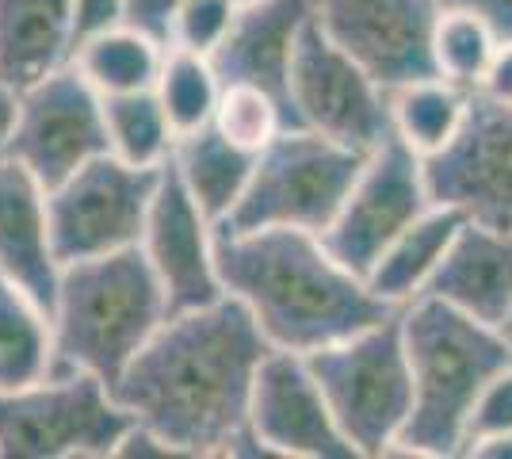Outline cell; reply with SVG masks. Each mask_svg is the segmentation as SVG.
I'll use <instances>...</instances> for the list:
<instances>
[{"label":"cell","mask_w":512,"mask_h":459,"mask_svg":"<svg viewBox=\"0 0 512 459\" xmlns=\"http://www.w3.org/2000/svg\"><path fill=\"white\" fill-rule=\"evenodd\" d=\"M268 352L249 306L222 295L169 314L111 383V398L184 459L230 456L249 429L253 379Z\"/></svg>","instance_id":"6da1fadb"},{"label":"cell","mask_w":512,"mask_h":459,"mask_svg":"<svg viewBox=\"0 0 512 459\" xmlns=\"http://www.w3.org/2000/svg\"><path fill=\"white\" fill-rule=\"evenodd\" d=\"M214 264L226 295L249 306L268 345L283 352L310 356L402 310L344 268L318 234L295 226L214 230Z\"/></svg>","instance_id":"7a4b0ae2"},{"label":"cell","mask_w":512,"mask_h":459,"mask_svg":"<svg viewBox=\"0 0 512 459\" xmlns=\"http://www.w3.org/2000/svg\"><path fill=\"white\" fill-rule=\"evenodd\" d=\"M402 337L413 372V410L390 456H463L470 410L482 387L512 364V345L497 326L432 295L402 306Z\"/></svg>","instance_id":"3957f363"},{"label":"cell","mask_w":512,"mask_h":459,"mask_svg":"<svg viewBox=\"0 0 512 459\" xmlns=\"http://www.w3.org/2000/svg\"><path fill=\"white\" fill-rule=\"evenodd\" d=\"M165 318V287L142 245L62 264L50 310V375L85 372L107 383L111 391V383L123 375V368L142 352Z\"/></svg>","instance_id":"277c9868"},{"label":"cell","mask_w":512,"mask_h":459,"mask_svg":"<svg viewBox=\"0 0 512 459\" xmlns=\"http://www.w3.org/2000/svg\"><path fill=\"white\" fill-rule=\"evenodd\" d=\"M306 364L352 452L367 459L390 456L413 410L402 310L337 345L310 352Z\"/></svg>","instance_id":"5b68a950"},{"label":"cell","mask_w":512,"mask_h":459,"mask_svg":"<svg viewBox=\"0 0 512 459\" xmlns=\"http://www.w3.org/2000/svg\"><path fill=\"white\" fill-rule=\"evenodd\" d=\"M367 153L341 146L310 127L283 131L256 153L253 176L237 207L214 230L253 234L268 226H295L310 234H325L337 219L348 188L356 184Z\"/></svg>","instance_id":"8992f818"},{"label":"cell","mask_w":512,"mask_h":459,"mask_svg":"<svg viewBox=\"0 0 512 459\" xmlns=\"http://www.w3.org/2000/svg\"><path fill=\"white\" fill-rule=\"evenodd\" d=\"M134 417L96 375H46L20 391H0V459L115 456Z\"/></svg>","instance_id":"52a82bcc"},{"label":"cell","mask_w":512,"mask_h":459,"mask_svg":"<svg viewBox=\"0 0 512 459\" xmlns=\"http://www.w3.org/2000/svg\"><path fill=\"white\" fill-rule=\"evenodd\" d=\"M161 165H130L100 153L77 173L46 192L50 241L58 264L88 261L142 245Z\"/></svg>","instance_id":"ba28073f"},{"label":"cell","mask_w":512,"mask_h":459,"mask_svg":"<svg viewBox=\"0 0 512 459\" xmlns=\"http://www.w3.org/2000/svg\"><path fill=\"white\" fill-rule=\"evenodd\" d=\"M100 153H111L104 96L92 88L77 62L54 69L46 81L16 96V119L4 157L31 169L46 192Z\"/></svg>","instance_id":"9c48e42d"},{"label":"cell","mask_w":512,"mask_h":459,"mask_svg":"<svg viewBox=\"0 0 512 459\" xmlns=\"http://www.w3.org/2000/svg\"><path fill=\"white\" fill-rule=\"evenodd\" d=\"M291 104L299 127L360 153L379 150L394 134L390 92L325 35L318 16H310L299 31L291 62Z\"/></svg>","instance_id":"30bf717a"},{"label":"cell","mask_w":512,"mask_h":459,"mask_svg":"<svg viewBox=\"0 0 512 459\" xmlns=\"http://www.w3.org/2000/svg\"><path fill=\"white\" fill-rule=\"evenodd\" d=\"M428 207H432V192L425 180V157L406 138L390 134L379 150L367 153L337 219L318 238L344 268L367 280V272L383 257L386 245L421 219Z\"/></svg>","instance_id":"8fae6325"},{"label":"cell","mask_w":512,"mask_h":459,"mask_svg":"<svg viewBox=\"0 0 512 459\" xmlns=\"http://www.w3.org/2000/svg\"><path fill=\"white\" fill-rule=\"evenodd\" d=\"M425 180L432 203L459 207L493 230H512V100L474 88L455 138L425 157Z\"/></svg>","instance_id":"7c38bea8"},{"label":"cell","mask_w":512,"mask_h":459,"mask_svg":"<svg viewBox=\"0 0 512 459\" xmlns=\"http://www.w3.org/2000/svg\"><path fill=\"white\" fill-rule=\"evenodd\" d=\"M314 16L344 54L386 92L440 77L436 0H314Z\"/></svg>","instance_id":"4fadbf2b"},{"label":"cell","mask_w":512,"mask_h":459,"mask_svg":"<svg viewBox=\"0 0 512 459\" xmlns=\"http://www.w3.org/2000/svg\"><path fill=\"white\" fill-rule=\"evenodd\" d=\"M249 429L283 459H356L302 352L264 356L249 398Z\"/></svg>","instance_id":"5bb4252c"},{"label":"cell","mask_w":512,"mask_h":459,"mask_svg":"<svg viewBox=\"0 0 512 459\" xmlns=\"http://www.w3.org/2000/svg\"><path fill=\"white\" fill-rule=\"evenodd\" d=\"M142 249L165 287L169 314L195 310L226 295V287L218 280V264H214V222L203 215L188 184L180 180L172 157L161 165Z\"/></svg>","instance_id":"9a60e30c"},{"label":"cell","mask_w":512,"mask_h":459,"mask_svg":"<svg viewBox=\"0 0 512 459\" xmlns=\"http://www.w3.org/2000/svg\"><path fill=\"white\" fill-rule=\"evenodd\" d=\"M310 16H314V0H241L226 39L211 54L218 81L272 92L291 115V127H299L291 104V62L302 23Z\"/></svg>","instance_id":"2e32d148"},{"label":"cell","mask_w":512,"mask_h":459,"mask_svg":"<svg viewBox=\"0 0 512 459\" xmlns=\"http://www.w3.org/2000/svg\"><path fill=\"white\" fill-rule=\"evenodd\" d=\"M0 272L20 284L46 314L54 310L62 264L50 241L46 188L12 157H0Z\"/></svg>","instance_id":"e0dca14e"},{"label":"cell","mask_w":512,"mask_h":459,"mask_svg":"<svg viewBox=\"0 0 512 459\" xmlns=\"http://www.w3.org/2000/svg\"><path fill=\"white\" fill-rule=\"evenodd\" d=\"M421 295L444 299L486 326H501L512 310V230L467 219Z\"/></svg>","instance_id":"ac0fdd59"},{"label":"cell","mask_w":512,"mask_h":459,"mask_svg":"<svg viewBox=\"0 0 512 459\" xmlns=\"http://www.w3.org/2000/svg\"><path fill=\"white\" fill-rule=\"evenodd\" d=\"M73 0H0V85L16 96L73 62Z\"/></svg>","instance_id":"d6986e66"},{"label":"cell","mask_w":512,"mask_h":459,"mask_svg":"<svg viewBox=\"0 0 512 459\" xmlns=\"http://www.w3.org/2000/svg\"><path fill=\"white\" fill-rule=\"evenodd\" d=\"M463 222H467V215L459 207L432 203L421 219L406 226L398 238L386 245L383 257L367 272L371 291L394 306L413 303L428 287L436 264L444 261V253H448V245L455 241Z\"/></svg>","instance_id":"ffe728a7"},{"label":"cell","mask_w":512,"mask_h":459,"mask_svg":"<svg viewBox=\"0 0 512 459\" xmlns=\"http://www.w3.org/2000/svg\"><path fill=\"white\" fill-rule=\"evenodd\" d=\"M169 157L172 165H176V173H180V180L188 184V192H192L195 203L203 207V215L214 226L237 207V199L245 192L256 161V153L234 146L214 123L199 127L192 134H180L172 142Z\"/></svg>","instance_id":"44dd1931"},{"label":"cell","mask_w":512,"mask_h":459,"mask_svg":"<svg viewBox=\"0 0 512 459\" xmlns=\"http://www.w3.org/2000/svg\"><path fill=\"white\" fill-rule=\"evenodd\" d=\"M54 368L50 314L0 272V391H20Z\"/></svg>","instance_id":"7402d4cb"},{"label":"cell","mask_w":512,"mask_h":459,"mask_svg":"<svg viewBox=\"0 0 512 459\" xmlns=\"http://www.w3.org/2000/svg\"><path fill=\"white\" fill-rule=\"evenodd\" d=\"M73 62L100 96L142 92V88H157L165 46L130 23H115L107 31L88 35L85 43H77Z\"/></svg>","instance_id":"603a6c76"},{"label":"cell","mask_w":512,"mask_h":459,"mask_svg":"<svg viewBox=\"0 0 512 459\" xmlns=\"http://www.w3.org/2000/svg\"><path fill=\"white\" fill-rule=\"evenodd\" d=\"M467 100H470V88L451 85L444 77L394 88L390 92L394 134L406 138L421 157L444 150L451 138H455V131H459L463 115H467Z\"/></svg>","instance_id":"cb8c5ba5"},{"label":"cell","mask_w":512,"mask_h":459,"mask_svg":"<svg viewBox=\"0 0 512 459\" xmlns=\"http://www.w3.org/2000/svg\"><path fill=\"white\" fill-rule=\"evenodd\" d=\"M104 119L107 142H111L115 157H123L130 165H146V169L169 161L176 134H172V123L157 88L104 96Z\"/></svg>","instance_id":"d4e9b609"},{"label":"cell","mask_w":512,"mask_h":459,"mask_svg":"<svg viewBox=\"0 0 512 459\" xmlns=\"http://www.w3.org/2000/svg\"><path fill=\"white\" fill-rule=\"evenodd\" d=\"M218 92H222V81L214 73L211 58L192 54V50H165L157 96L165 104V115H169L176 138L211 123L214 108H218Z\"/></svg>","instance_id":"484cf974"},{"label":"cell","mask_w":512,"mask_h":459,"mask_svg":"<svg viewBox=\"0 0 512 459\" xmlns=\"http://www.w3.org/2000/svg\"><path fill=\"white\" fill-rule=\"evenodd\" d=\"M497 31L482 16L463 12V8H440L436 20V35H432V54H436V69L451 85L474 88L482 85L486 69L497 50Z\"/></svg>","instance_id":"4316f807"},{"label":"cell","mask_w":512,"mask_h":459,"mask_svg":"<svg viewBox=\"0 0 512 459\" xmlns=\"http://www.w3.org/2000/svg\"><path fill=\"white\" fill-rule=\"evenodd\" d=\"M218 131L234 146L249 153H260L283 127H291V115L272 92L256 85H222L218 108L211 119Z\"/></svg>","instance_id":"83f0119b"},{"label":"cell","mask_w":512,"mask_h":459,"mask_svg":"<svg viewBox=\"0 0 512 459\" xmlns=\"http://www.w3.org/2000/svg\"><path fill=\"white\" fill-rule=\"evenodd\" d=\"M237 8L241 0H180V8L172 12L169 50H192L211 58L214 46L226 39Z\"/></svg>","instance_id":"f1b7e54d"},{"label":"cell","mask_w":512,"mask_h":459,"mask_svg":"<svg viewBox=\"0 0 512 459\" xmlns=\"http://www.w3.org/2000/svg\"><path fill=\"white\" fill-rule=\"evenodd\" d=\"M497 433H512V364L493 375L478 394L467 421V448L474 440L497 437Z\"/></svg>","instance_id":"f546056e"},{"label":"cell","mask_w":512,"mask_h":459,"mask_svg":"<svg viewBox=\"0 0 512 459\" xmlns=\"http://www.w3.org/2000/svg\"><path fill=\"white\" fill-rule=\"evenodd\" d=\"M180 8V0H127V12H123V23L146 31L150 39L169 50V27H172V12Z\"/></svg>","instance_id":"4dcf8cb0"},{"label":"cell","mask_w":512,"mask_h":459,"mask_svg":"<svg viewBox=\"0 0 512 459\" xmlns=\"http://www.w3.org/2000/svg\"><path fill=\"white\" fill-rule=\"evenodd\" d=\"M73 12H77V43H85L88 35L123 23L127 0H73Z\"/></svg>","instance_id":"1f68e13d"},{"label":"cell","mask_w":512,"mask_h":459,"mask_svg":"<svg viewBox=\"0 0 512 459\" xmlns=\"http://www.w3.org/2000/svg\"><path fill=\"white\" fill-rule=\"evenodd\" d=\"M440 8H463L474 12L497 31V39H512V0H436Z\"/></svg>","instance_id":"d6a6232c"},{"label":"cell","mask_w":512,"mask_h":459,"mask_svg":"<svg viewBox=\"0 0 512 459\" xmlns=\"http://www.w3.org/2000/svg\"><path fill=\"white\" fill-rule=\"evenodd\" d=\"M478 92H486L493 100H512V39H501L493 50V62L482 77Z\"/></svg>","instance_id":"836d02e7"},{"label":"cell","mask_w":512,"mask_h":459,"mask_svg":"<svg viewBox=\"0 0 512 459\" xmlns=\"http://www.w3.org/2000/svg\"><path fill=\"white\" fill-rule=\"evenodd\" d=\"M463 456L474 459H512V433H497V437L474 440Z\"/></svg>","instance_id":"e575fe53"},{"label":"cell","mask_w":512,"mask_h":459,"mask_svg":"<svg viewBox=\"0 0 512 459\" xmlns=\"http://www.w3.org/2000/svg\"><path fill=\"white\" fill-rule=\"evenodd\" d=\"M12 119H16V92L0 85V157H4L8 134H12Z\"/></svg>","instance_id":"d590c367"},{"label":"cell","mask_w":512,"mask_h":459,"mask_svg":"<svg viewBox=\"0 0 512 459\" xmlns=\"http://www.w3.org/2000/svg\"><path fill=\"white\" fill-rule=\"evenodd\" d=\"M497 329H501V337H505V341L512 345V310H509V318H505V322H501Z\"/></svg>","instance_id":"8d00e7d4"}]
</instances>
